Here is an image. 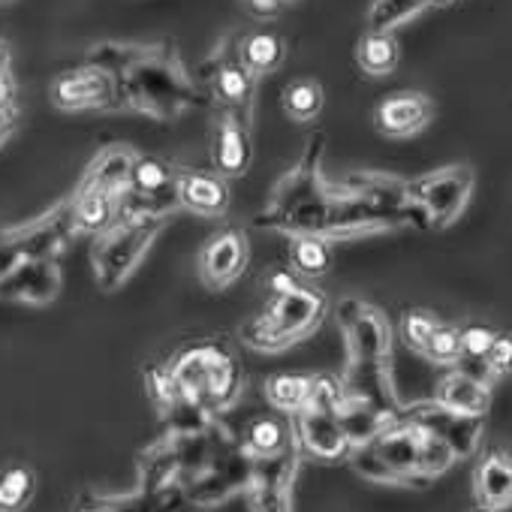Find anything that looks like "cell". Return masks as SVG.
Masks as SVG:
<instances>
[{
  "label": "cell",
  "instance_id": "10",
  "mask_svg": "<svg viewBox=\"0 0 512 512\" xmlns=\"http://www.w3.org/2000/svg\"><path fill=\"white\" fill-rule=\"evenodd\" d=\"M61 293V269L55 256L46 260H25L0 278V299L28 302V305H49Z\"/></svg>",
  "mask_w": 512,
  "mask_h": 512
},
{
  "label": "cell",
  "instance_id": "23",
  "mask_svg": "<svg viewBox=\"0 0 512 512\" xmlns=\"http://www.w3.org/2000/svg\"><path fill=\"white\" fill-rule=\"evenodd\" d=\"M284 112L299 121V124H311L314 118H320L323 112V103H326V94L320 88V82L314 79H296L284 88Z\"/></svg>",
  "mask_w": 512,
  "mask_h": 512
},
{
  "label": "cell",
  "instance_id": "28",
  "mask_svg": "<svg viewBox=\"0 0 512 512\" xmlns=\"http://www.w3.org/2000/svg\"><path fill=\"white\" fill-rule=\"evenodd\" d=\"M416 440H419V476L422 479H431V476H440L443 470H449V464L455 461V452L449 449V443L443 437L416 425Z\"/></svg>",
  "mask_w": 512,
  "mask_h": 512
},
{
  "label": "cell",
  "instance_id": "14",
  "mask_svg": "<svg viewBox=\"0 0 512 512\" xmlns=\"http://www.w3.org/2000/svg\"><path fill=\"white\" fill-rule=\"evenodd\" d=\"M211 157L220 175H241L250 166V121L220 112L217 127H214V142H211Z\"/></svg>",
  "mask_w": 512,
  "mask_h": 512
},
{
  "label": "cell",
  "instance_id": "36",
  "mask_svg": "<svg viewBox=\"0 0 512 512\" xmlns=\"http://www.w3.org/2000/svg\"><path fill=\"white\" fill-rule=\"evenodd\" d=\"M244 4L256 13V16H272L284 0H244Z\"/></svg>",
  "mask_w": 512,
  "mask_h": 512
},
{
  "label": "cell",
  "instance_id": "6",
  "mask_svg": "<svg viewBox=\"0 0 512 512\" xmlns=\"http://www.w3.org/2000/svg\"><path fill=\"white\" fill-rule=\"evenodd\" d=\"M52 103L61 112H97V109H121V85L118 76L94 67V64H82L76 70L61 73L52 82Z\"/></svg>",
  "mask_w": 512,
  "mask_h": 512
},
{
  "label": "cell",
  "instance_id": "41",
  "mask_svg": "<svg viewBox=\"0 0 512 512\" xmlns=\"http://www.w3.org/2000/svg\"><path fill=\"white\" fill-rule=\"evenodd\" d=\"M0 4H7V0H0Z\"/></svg>",
  "mask_w": 512,
  "mask_h": 512
},
{
  "label": "cell",
  "instance_id": "2",
  "mask_svg": "<svg viewBox=\"0 0 512 512\" xmlns=\"http://www.w3.org/2000/svg\"><path fill=\"white\" fill-rule=\"evenodd\" d=\"M326 311H329L326 293L296 281L290 290L275 293V302L266 308V314L244 326V341L263 353L287 350L296 341L308 338L323 323Z\"/></svg>",
  "mask_w": 512,
  "mask_h": 512
},
{
  "label": "cell",
  "instance_id": "1",
  "mask_svg": "<svg viewBox=\"0 0 512 512\" xmlns=\"http://www.w3.org/2000/svg\"><path fill=\"white\" fill-rule=\"evenodd\" d=\"M133 151L124 145L103 148L79 181L76 193L67 199L76 232H103L115 217L118 205L130 190Z\"/></svg>",
  "mask_w": 512,
  "mask_h": 512
},
{
  "label": "cell",
  "instance_id": "24",
  "mask_svg": "<svg viewBox=\"0 0 512 512\" xmlns=\"http://www.w3.org/2000/svg\"><path fill=\"white\" fill-rule=\"evenodd\" d=\"M428 4L425 0H371L368 7V31L392 34L395 28L416 19Z\"/></svg>",
  "mask_w": 512,
  "mask_h": 512
},
{
  "label": "cell",
  "instance_id": "40",
  "mask_svg": "<svg viewBox=\"0 0 512 512\" xmlns=\"http://www.w3.org/2000/svg\"><path fill=\"white\" fill-rule=\"evenodd\" d=\"M470 512H494V509H485V506H476V509H470Z\"/></svg>",
  "mask_w": 512,
  "mask_h": 512
},
{
  "label": "cell",
  "instance_id": "25",
  "mask_svg": "<svg viewBox=\"0 0 512 512\" xmlns=\"http://www.w3.org/2000/svg\"><path fill=\"white\" fill-rule=\"evenodd\" d=\"M214 356H217V350H214V347L190 350V353H187V356H184V359L178 362V368L172 371L175 389H181V392H187V395H193V398L205 395V383H208V368H211Z\"/></svg>",
  "mask_w": 512,
  "mask_h": 512
},
{
  "label": "cell",
  "instance_id": "37",
  "mask_svg": "<svg viewBox=\"0 0 512 512\" xmlns=\"http://www.w3.org/2000/svg\"><path fill=\"white\" fill-rule=\"evenodd\" d=\"M4 70H10V49L0 43V73H4Z\"/></svg>",
  "mask_w": 512,
  "mask_h": 512
},
{
  "label": "cell",
  "instance_id": "27",
  "mask_svg": "<svg viewBox=\"0 0 512 512\" xmlns=\"http://www.w3.org/2000/svg\"><path fill=\"white\" fill-rule=\"evenodd\" d=\"M287 425L275 416H263V419H253L247 428V449L260 458H272L281 455L287 449Z\"/></svg>",
  "mask_w": 512,
  "mask_h": 512
},
{
  "label": "cell",
  "instance_id": "29",
  "mask_svg": "<svg viewBox=\"0 0 512 512\" xmlns=\"http://www.w3.org/2000/svg\"><path fill=\"white\" fill-rule=\"evenodd\" d=\"M422 356L434 365H455L461 359V329H455L449 323H437Z\"/></svg>",
  "mask_w": 512,
  "mask_h": 512
},
{
  "label": "cell",
  "instance_id": "12",
  "mask_svg": "<svg viewBox=\"0 0 512 512\" xmlns=\"http://www.w3.org/2000/svg\"><path fill=\"white\" fill-rule=\"evenodd\" d=\"M296 434H299L302 449L311 452L314 458L335 461L350 452V437L335 410H323V407H311V404L302 407L296 413Z\"/></svg>",
  "mask_w": 512,
  "mask_h": 512
},
{
  "label": "cell",
  "instance_id": "8",
  "mask_svg": "<svg viewBox=\"0 0 512 512\" xmlns=\"http://www.w3.org/2000/svg\"><path fill=\"white\" fill-rule=\"evenodd\" d=\"M247 260H250L247 235L238 226H226L202 244L199 278L208 290H226L244 275Z\"/></svg>",
  "mask_w": 512,
  "mask_h": 512
},
{
  "label": "cell",
  "instance_id": "32",
  "mask_svg": "<svg viewBox=\"0 0 512 512\" xmlns=\"http://www.w3.org/2000/svg\"><path fill=\"white\" fill-rule=\"evenodd\" d=\"M485 371L494 377H506L512 374V332H494V341L482 359Z\"/></svg>",
  "mask_w": 512,
  "mask_h": 512
},
{
  "label": "cell",
  "instance_id": "13",
  "mask_svg": "<svg viewBox=\"0 0 512 512\" xmlns=\"http://www.w3.org/2000/svg\"><path fill=\"white\" fill-rule=\"evenodd\" d=\"M175 202L202 217H223L229 211V184L217 172H178Z\"/></svg>",
  "mask_w": 512,
  "mask_h": 512
},
{
  "label": "cell",
  "instance_id": "5",
  "mask_svg": "<svg viewBox=\"0 0 512 512\" xmlns=\"http://www.w3.org/2000/svg\"><path fill=\"white\" fill-rule=\"evenodd\" d=\"M473 184H476L473 166L452 163V166L434 169L416 181H407V190H410L413 202L419 205V211L425 214L428 229H446L467 208Z\"/></svg>",
  "mask_w": 512,
  "mask_h": 512
},
{
  "label": "cell",
  "instance_id": "21",
  "mask_svg": "<svg viewBox=\"0 0 512 512\" xmlns=\"http://www.w3.org/2000/svg\"><path fill=\"white\" fill-rule=\"evenodd\" d=\"M130 190L145 199H160L166 193H175V175L166 163H160L154 157H133Z\"/></svg>",
  "mask_w": 512,
  "mask_h": 512
},
{
  "label": "cell",
  "instance_id": "9",
  "mask_svg": "<svg viewBox=\"0 0 512 512\" xmlns=\"http://www.w3.org/2000/svg\"><path fill=\"white\" fill-rule=\"evenodd\" d=\"M404 419L434 431L437 437H443L449 443V449L455 452V458H467L476 452L479 437H482V416H464V413H452L446 407H440L437 401L428 404H416L407 413H401Z\"/></svg>",
  "mask_w": 512,
  "mask_h": 512
},
{
  "label": "cell",
  "instance_id": "38",
  "mask_svg": "<svg viewBox=\"0 0 512 512\" xmlns=\"http://www.w3.org/2000/svg\"><path fill=\"white\" fill-rule=\"evenodd\" d=\"M428 7H449V4H455V0H425Z\"/></svg>",
  "mask_w": 512,
  "mask_h": 512
},
{
  "label": "cell",
  "instance_id": "35",
  "mask_svg": "<svg viewBox=\"0 0 512 512\" xmlns=\"http://www.w3.org/2000/svg\"><path fill=\"white\" fill-rule=\"evenodd\" d=\"M16 103V82H13V73L4 70L0 73V109H7Z\"/></svg>",
  "mask_w": 512,
  "mask_h": 512
},
{
  "label": "cell",
  "instance_id": "42",
  "mask_svg": "<svg viewBox=\"0 0 512 512\" xmlns=\"http://www.w3.org/2000/svg\"><path fill=\"white\" fill-rule=\"evenodd\" d=\"M284 4H290V0H284Z\"/></svg>",
  "mask_w": 512,
  "mask_h": 512
},
{
  "label": "cell",
  "instance_id": "30",
  "mask_svg": "<svg viewBox=\"0 0 512 512\" xmlns=\"http://www.w3.org/2000/svg\"><path fill=\"white\" fill-rule=\"evenodd\" d=\"M437 317L428 314V311H404L401 314V323H398V332H401V341L413 350V353H425V344L431 338V332L437 329Z\"/></svg>",
  "mask_w": 512,
  "mask_h": 512
},
{
  "label": "cell",
  "instance_id": "11",
  "mask_svg": "<svg viewBox=\"0 0 512 512\" xmlns=\"http://www.w3.org/2000/svg\"><path fill=\"white\" fill-rule=\"evenodd\" d=\"M434 118V103L419 94V91H398L389 94L377 103L374 109V124L383 136L392 139H407L422 133Z\"/></svg>",
  "mask_w": 512,
  "mask_h": 512
},
{
  "label": "cell",
  "instance_id": "39",
  "mask_svg": "<svg viewBox=\"0 0 512 512\" xmlns=\"http://www.w3.org/2000/svg\"><path fill=\"white\" fill-rule=\"evenodd\" d=\"M76 512H106V509H100V506H82V509H76Z\"/></svg>",
  "mask_w": 512,
  "mask_h": 512
},
{
  "label": "cell",
  "instance_id": "15",
  "mask_svg": "<svg viewBox=\"0 0 512 512\" xmlns=\"http://www.w3.org/2000/svg\"><path fill=\"white\" fill-rule=\"evenodd\" d=\"M473 494L479 506L494 512L512 506V452L491 449L482 455L473 473Z\"/></svg>",
  "mask_w": 512,
  "mask_h": 512
},
{
  "label": "cell",
  "instance_id": "31",
  "mask_svg": "<svg viewBox=\"0 0 512 512\" xmlns=\"http://www.w3.org/2000/svg\"><path fill=\"white\" fill-rule=\"evenodd\" d=\"M353 467H356V473H362L365 479H371V482H389V485H404V479L377 455V449L371 446V443H362V446H356L353 449Z\"/></svg>",
  "mask_w": 512,
  "mask_h": 512
},
{
  "label": "cell",
  "instance_id": "7",
  "mask_svg": "<svg viewBox=\"0 0 512 512\" xmlns=\"http://www.w3.org/2000/svg\"><path fill=\"white\" fill-rule=\"evenodd\" d=\"M341 329L350 347V365H389L392 356V329L389 320L359 299H347L338 308Z\"/></svg>",
  "mask_w": 512,
  "mask_h": 512
},
{
  "label": "cell",
  "instance_id": "16",
  "mask_svg": "<svg viewBox=\"0 0 512 512\" xmlns=\"http://www.w3.org/2000/svg\"><path fill=\"white\" fill-rule=\"evenodd\" d=\"M208 85H211V94L217 97V103L223 106V112H232V115L250 121L256 79L241 67L238 58H229V61L214 64V70L208 76Z\"/></svg>",
  "mask_w": 512,
  "mask_h": 512
},
{
  "label": "cell",
  "instance_id": "18",
  "mask_svg": "<svg viewBox=\"0 0 512 512\" xmlns=\"http://www.w3.org/2000/svg\"><path fill=\"white\" fill-rule=\"evenodd\" d=\"M241 67L253 76V79H263L269 73H275L284 58H287V43L281 34L275 31H256V34H247L241 43H238V55Z\"/></svg>",
  "mask_w": 512,
  "mask_h": 512
},
{
  "label": "cell",
  "instance_id": "3",
  "mask_svg": "<svg viewBox=\"0 0 512 512\" xmlns=\"http://www.w3.org/2000/svg\"><path fill=\"white\" fill-rule=\"evenodd\" d=\"M160 229L163 217H115L103 232H97L91 263L100 290H118L133 275Z\"/></svg>",
  "mask_w": 512,
  "mask_h": 512
},
{
  "label": "cell",
  "instance_id": "26",
  "mask_svg": "<svg viewBox=\"0 0 512 512\" xmlns=\"http://www.w3.org/2000/svg\"><path fill=\"white\" fill-rule=\"evenodd\" d=\"M311 386H314V377H305V374H278L266 383V392H269V401L278 407V410H287V413H299L308 398H311Z\"/></svg>",
  "mask_w": 512,
  "mask_h": 512
},
{
  "label": "cell",
  "instance_id": "19",
  "mask_svg": "<svg viewBox=\"0 0 512 512\" xmlns=\"http://www.w3.org/2000/svg\"><path fill=\"white\" fill-rule=\"evenodd\" d=\"M398 61H401V46H398L395 34L368 31L356 46V64L365 76L383 79V76L395 73Z\"/></svg>",
  "mask_w": 512,
  "mask_h": 512
},
{
  "label": "cell",
  "instance_id": "34",
  "mask_svg": "<svg viewBox=\"0 0 512 512\" xmlns=\"http://www.w3.org/2000/svg\"><path fill=\"white\" fill-rule=\"evenodd\" d=\"M16 121H19V109L16 103L7 106V109H0V145H4L10 139V133L16 130Z\"/></svg>",
  "mask_w": 512,
  "mask_h": 512
},
{
  "label": "cell",
  "instance_id": "20",
  "mask_svg": "<svg viewBox=\"0 0 512 512\" xmlns=\"http://www.w3.org/2000/svg\"><path fill=\"white\" fill-rule=\"evenodd\" d=\"M290 266L302 278H320L332 269L329 238L320 235H293L290 238Z\"/></svg>",
  "mask_w": 512,
  "mask_h": 512
},
{
  "label": "cell",
  "instance_id": "17",
  "mask_svg": "<svg viewBox=\"0 0 512 512\" xmlns=\"http://www.w3.org/2000/svg\"><path fill=\"white\" fill-rule=\"evenodd\" d=\"M434 401L452 413H464V416H485L488 404H491V392L488 383L473 377L470 371H449L440 377Z\"/></svg>",
  "mask_w": 512,
  "mask_h": 512
},
{
  "label": "cell",
  "instance_id": "4",
  "mask_svg": "<svg viewBox=\"0 0 512 512\" xmlns=\"http://www.w3.org/2000/svg\"><path fill=\"white\" fill-rule=\"evenodd\" d=\"M121 85V106L142 109L148 115H163L178 109L181 103H193V88L178 70V64L163 61L151 49H142L136 61L118 73Z\"/></svg>",
  "mask_w": 512,
  "mask_h": 512
},
{
  "label": "cell",
  "instance_id": "22",
  "mask_svg": "<svg viewBox=\"0 0 512 512\" xmlns=\"http://www.w3.org/2000/svg\"><path fill=\"white\" fill-rule=\"evenodd\" d=\"M37 491V476L28 464H7L0 470V512H22Z\"/></svg>",
  "mask_w": 512,
  "mask_h": 512
},
{
  "label": "cell",
  "instance_id": "33",
  "mask_svg": "<svg viewBox=\"0 0 512 512\" xmlns=\"http://www.w3.org/2000/svg\"><path fill=\"white\" fill-rule=\"evenodd\" d=\"M491 341H494V332L488 326H467V329H461V356L482 362Z\"/></svg>",
  "mask_w": 512,
  "mask_h": 512
}]
</instances>
